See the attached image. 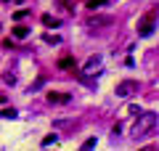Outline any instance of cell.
Returning a JSON list of instances; mask_svg holds the SVG:
<instances>
[{"mask_svg":"<svg viewBox=\"0 0 159 151\" xmlns=\"http://www.w3.org/2000/svg\"><path fill=\"white\" fill-rule=\"evenodd\" d=\"M58 140V135H45V138H43V146H51V143H56Z\"/></svg>","mask_w":159,"mask_h":151,"instance_id":"4fadbf2b","label":"cell"},{"mask_svg":"<svg viewBox=\"0 0 159 151\" xmlns=\"http://www.w3.org/2000/svg\"><path fill=\"white\" fill-rule=\"evenodd\" d=\"M109 24H114L111 16H90L88 19V27H109Z\"/></svg>","mask_w":159,"mask_h":151,"instance_id":"277c9868","label":"cell"},{"mask_svg":"<svg viewBox=\"0 0 159 151\" xmlns=\"http://www.w3.org/2000/svg\"><path fill=\"white\" fill-rule=\"evenodd\" d=\"M58 66H61V69H72V66H74V61L66 56V58H61V61H58Z\"/></svg>","mask_w":159,"mask_h":151,"instance_id":"30bf717a","label":"cell"},{"mask_svg":"<svg viewBox=\"0 0 159 151\" xmlns=\"http://www.w3.org/2000/svg\"><path fill=\"white\" fill-rule=\"evenodd\" d=\"M13 37H16V40H24V37H29V29L19 24V27H13Z\"/></svg>","mask_w":159,"mask_h":151,"instance_id":"ba28073f","label":"cell"},{"mask_svg":"<svg viewBox=\"0 0 159 151\" xmlns=\"http://www.w3.org/2000/svg\"><path fill=\"white\" fill-rule=\"evenodd\" d=\"M114 93H117L119 98H127V95L138 93V82H135V80H125V82H119L117 88H114Z\"/></svg>","mask_w":159,"mask_h":151,"instance_id":"3957f363","label":"cell"},{"mask_svg":"<svg viewBox=\"0 0 159 151\" xmlns=\"http://www.w3.org/2000/svg\"><path fill=\"white\" fill-rule=\"evenodd\" d=\"M0 117H6V119H13V117H16V109H3V112H0Z\"/></svg>","mask_w":159,"mask_h":151,"instance_id":"8fae6325","label":"cell"},{"mask_svg":"<svg viewBox=\"0 0 159 151\" xmlns=\"http://www.w3.org/2000/svg\"><path fill=\"white\" fill-rule=\"evenodd\" d=\"M48 101H51V103H69L72 95L69 93H48Z\"/></svg>","mask_w":159,"mask_h":151,"instance_id":"5b68a950","label":"cell"},{"mask_svg":"<svg viewBox=\"0 0 159 151\" xmlns=\"http://www.w3.org/2000/svg\"><path fill=\"white\" fill-rule=\"evenodd\" d=\"M43 40H45L48 45H58V43H61V37H58V34H45Z\"/></svg>","mask_w":159,"mask_h":151,"instance_id":"9c48e42d","label":"cell"},{"mask_svg":"<svg viewBox=\"0 0 159 151\" xmlns=\"http://www.w3.org/2000/svg\"><path fill=\"white\" fill-rule=\"evenodd\" d=\"M43 24H45V27H61V19L51 16V13H43Z\"/></svg>","mask_w":159,"mask_h":151,"instance_id":"52a82bcc","label":"cell"},{"mask_svg":"<svg viewBox=\"0 0 159 151\" xmlns=\"http://www.w3.org/2000/svg\"><path fill=\"white\" fill-rule=\"evenodd\" d=\"M93 146H96V138H88L85 143H82V149H93Z\"/></svg>","mask_w":159,"mask_h":151,"instance_id":"5bb4252c","label":"cell"},{"mask_svg":"<svg viewBox=\"0 0 159 151\" xmlns=\"http://www.w3.org/2000/svg\"><path fill=\"white\" fill-rule=\"evenodd\" d=\"M154 21H157V11L143 13V16L138 19V34H141V37H148V34L154 32Z\"/></svg>","mask_w":159,"mask_h":151,"instance_id":"7a4b0ae2","label":"cell"},{"mask_svg":"<svg viewBox=\"0 0 159 151\" xmlns=\"http://www.w3.org/2000/svg\"><path fill=\"white\" fill-rule=\"evenodd\" d=\"M3 101H6V95H3V93H0V103H3Z\"/></svg>","mask_w":159,"mask_h":151,"instance_id":"9a60e30c","label":"cell"},{"mask_svg":"<svg viewBox=\"0 0 159 151\" xmlns=\"http://www.w3.org/2000/svg\"><path fill=\"white\" fill-rule=\"evenodd\" d=\"M101 66V56H90L85 61V72H93V69H98Z\"/></svg>","mask_w":159,"mask_h":151,"instance_id":"8992f818","label":"cell"},{"mask_svg":"<svg viewBox=\"0 0 159 151\" xmlns=\"http://www.w3.org/2000/svg\"><path fill=\"white\" fill-rule=\"evenodd\" d=\"M154 127H157V114L154 112H138V119H135V125H133V138L135 140L146 138Z\"/></svg>","mask_w":159,"mask_h":151,"instance_id":"6da1fadb","label":"cell"},{"mask_svg":"<svg viewBox=\"0 0 159 151\" xmlns=\"http://www.w3.org/2000/svg\"><path fill=\"white\" fill-rule=\"evenodd\" d=\"M27 13H29V11H27V8H19V11H16V13H13V21H21V19H24V16H27Z\"/></svg>","mask_w":159,"mask_h":151,"instance_id":"7c38bea8","label":"cell"}]
</instances>
